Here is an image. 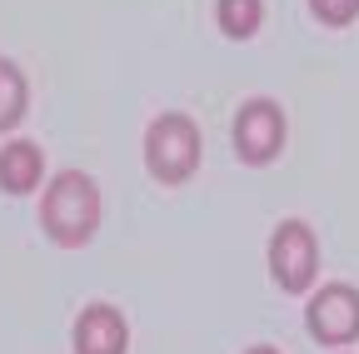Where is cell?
Masks as SVG:
<instances>
[{
	"label": "cell",
	"instance_id": "6da1fadb",
	"mask_svg": "<svg viewBox=\"0 0 359 354\" xmlns=\"http://www.w3.org/2000/svg\"><path fill=\"white\" fill-rule=\"evenodd\" d=\"M40 225L55 245L80 250L90 235L100 230V185L85 170H60L40 200Z\"/></svg>",
	"mask_w": 359,
	"mask_h": 354
},
{
	"label": "cell",
	"instance_id": "7a4b0ae2",
	"mask_svg": "<svg viewBox=\"0 0 359 354\" xmlns=\"http://www.w3.org/2000/svg\"><path fill=\"white\" fill-rule=\"evenodd\" d=\"M145 170L160 185H185L200 170V125L185 110H165L145 130Z\"/></svg>",
	"mask_w": 359,
	"mask_h": 354
},
{
	"label": "cell",
	"instance_id": "3957f363",
	"mask_svg": "<svg viewBox=\"0 0 359 354\" xmlns=\"http://www.w3.org/2000/svg\"><path fill=\"white\" fill-rule=\"evenodd\" d=\"M269 275L285 294H304L320 275V240L304 219H280L269 235Z\"/></svg>",
	"mask_w": 359,
	"mask_h": 354
},
{
	"label": "cell",
	"instance_id": "277c9868",
	"mask_svg": "<svg viewBox=\"0 0 359 354\" xmlns=\"http://www.w3.org/2000/svg\"><path fill=\"white\" fill-rule=\"evenodd\" d=\"M285 135H290L285 110L269 95H255L235 110V150H240L245 165H269L285 150Z\"/></svg>",
	"mask_w": 359,
	"mask_h": 354
},
{
	"label": "cell",
	"instance_id": "5b68a950",
	"mask_svg": "<svg viewBox=\"0 0 359 354\" xmlns=\"http://www.w3.org/2000/svg\"><path fill=\"white\" fill-rule=\"evenodd\" d=\"M304 325L320 344H354L359 339V290L344 280L314 290L309 309H304Z\"/></svg>",
	"mask_w": 359,
	"mask_h": 354
},
{
	"label": "cell",
	"instance_id": "8992f818",
	"mask_svg": "<svg viewBox=\"0 0 359 354\" xmlns=\"http://www.w3.org/2000/svg\"><path fill=\"white\" fill-rule=\"evenodd\" d=\"M75 354H125L130 349V325L115 304L95 299L75 315Z\"/></svg>",
	"mask_w": 359,
	"mask_h": 354
},
{
	"label": "cell",
	"instance_id": "52a82bcc",
	"mask_svg": "<svg viewBox=\"0 0 359 354\" xmlns=\"http://www.w3.org/2000/svg\"><path fill=\"white\" fill-rule=\"evenodd\" d=\"M45 180V155L35 140H6L0 145V190L6 195H30Z\"/></svg>",
	"mask_w": 359,
	"mask_h": 354
},
{
	"label": "cell",
	"instance_id": "ba28073f",
	"mask_svg": "<svg viewBox=\"0 0 359 354\" xmlns=\"http://www.w3.org/2000/svg\"><path fill=\"white\" fill-rule=\"evenodd\" d=\"M25 105H30V85H25L20 65L0 55V135H6V130H15V125H20Z\"/></svg>",
	"mask_w": 359,
	"mask_h": 354
},
{
	"label": "cell",
	"instance_id": "9c48e42d",
	"mask_svg": "<svg viewBox=\"0 0 359 354\" xmlns=\"http://www.w3.org/2000/svg\"><path fill=\"white\" fill-rule=\"evenodd\" d=\"M215 20L230 40H250L264 20V0H215Z\"/></svg>",
	"mask_w": 359,
	"mask_h": 354
},
{
	"label": "cell",
	"instance_id": "30bf717a",
	"mask_svg": "<svg viewBox=\"0 0 359 354\" xmlns=\"http://www.w3.org/2000/svg\"><path fill=\"white\" fill-rule=\"evenodd\" d=\"M309 11L320 15L325 25H349L359 15V0H309Z\"/></svg>",
	"mask_w": 359,
	"mask_h": 354
},
{
	"label": "cell",
	"instance_id": "8fae6325",
	"mask_svg": "<svg viewBox=\"0 0 359 354\" xmlns=\"http://www.w3.org/2000/svg\"><path fill=\"white\" fill-rule=\"evenodd\" d=\"M245 354H280V349H275V344H250Z\"/></svg>",
	"mask_w": 359,
	"mask_h": 354
}]
</instances>
